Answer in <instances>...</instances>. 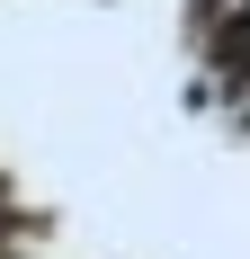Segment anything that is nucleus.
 Wrapping results in <instances>:
<instances>
[]
</instances>
